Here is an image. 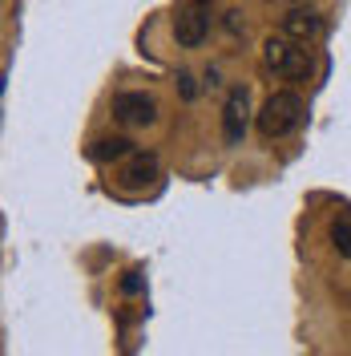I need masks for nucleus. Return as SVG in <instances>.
I'll return each instance as SVG.
<instances>
[{
  "label": "nucleus",
  "mask_w": 351,
  "mask_h": 356,
  "mask_svg": "<svg viewBox=\"0 0 351 356\" xmlns=\"http://www.w3.org/2000/svg\"><path fill=\"white\" fill-rule=\"evenodd\" d=\"M178 86H182V97H194L198 89H194V77L190 73H178Z\"/></svg>",
  "instance_id": "nucleus-11"
},
{
  "label": "nucleus",
  "mask_w": 351,
  "mask_h": 356,
  "mask_svg": "<svg viewBox=\"0 0 351 356\" xmlns=\"http://www.w3.org/2000/svg\"><path fill=\"white\" fill-rule=\"evenodd\" d=\"M246 122H250V89L234 86L226 97V110H222V138L230 146H239L242 134H246Z\"/></svg>",
  "instance_id": "nucleus-4"
},
{
  "label": "nucleus",
  "mask_w": 351,
  "mask_h": 356,
  "mask_svg": "<svg viewBox=\"0 0 351 356\" xmlns=\"http://www.w3.org/2000/svg\"><path fill=\"white\" fill-rule=\"evenodd\" d=\"M113 118L121 126H150L157 118V102L150 93H117L113 97Z\"/></svg>",
  "instance_id": "nucleus-5"
},
{
  "label": "nucleus",
  "mask_w": 351,
  "mask_h": 356,
  "mask_svg": "<svg viewBox=\"0 0 351 356\" xmlns=\"http://www.w3.org/2000/svg\"><path fill=\"white\" fill-rule=\"evenodd\" d=\"M226 29H230L234 37H239L242 29H246V24H242V13H239V8H230V13H226Z\"/></svg>",
  "instance_id": "nucleus-10"
},
{
  "label": "nucleus",
  "mask_w": 351,
  "mask_h": 356,
  "mask_svg": "<svg viewBox=\"0 0 351 356\" xmlns=\"http://www.w3.org/2000/svg\"><path fill=\"white\" fill-rule=\"evenodd\" d=\"M299 122H303V102H299V93L279 89V93H271V97L263 102V113H259V134H263L266 142H275V138L295 134V130H299Z\"/></svg>",
  "instance_id": "nucleus-1"
},
{
  "label": "nucleus",
  "mask_w": 351,
  "mask_h": 356,
  "mask_svg": "<svg viewBox=\"0 0 351 356\" xmlns=\"http://www.w3.org/2000/svg\"><path fill=\"white\" fill-rule=\"evenodd\" d=\"M283 33L307 44L323 33V17H319L315 8H299V4H295V8H286V17H283Z\"/></svg>",
  "instance_id": "nucleus-6"
},
{
  "label": "nucleus",
  "mask_w": 351,
  "mask_h": 356,
  "mask_svg": "<svg viewBox=\"0 0 351 356\" xmlns=\"http://www.w3.org/2000/svg\"><path fill=\"white\" fill-rule=\"evenodd\" d=\"M89 154L97 158V162H113V158H130V154H133V142H130V138H97Z\"/></svg>",
  "instance_id": "nucleus-8"
},
{
  "label": "nucleus",
  "mask_w": 351,
  "mask_h": 356,
  "mask_svg": "<svg viewBox=\"0 0 351 356\" xmlns=\"http://www.w3.org/2000/svg\"><path fill=\"white\" fill-rule=\"evenodd\" d=\"M157 178V158L154 154H130V166L121 170V182L126 186H146Z\"/></svg>",
  "instance_id": "nucleus-7"
},
{
  "label": "nucleus",
  "mask_w": 351,
  "mask_h": 356,
  "mask_svg": "<svg viewBox=\"0 0 351 356\" xmlns=\"http://www.w3.org/2000/svg\"><path fill=\"white\" fill-rule=\"evenodd\" d=\"M331 243L339 247V255H348L351 259V215H343V219L331 222Z\"/></svg>",
  "instance_id": "nucleus-9"
},
{
  "label": "nucleus",
  "mask_w": 351,
  "mask_h": 356,
  "mask_svg": "<svg viewBox=\"0 0 351 356\" xmlns=\"http://www.w3.org/2000/svg\"><path fill=\"white\" fill-rule=\"evenodd\" d=\"M303 41H295V37H266L263 41V65L266 73H275V77H307L311 73V57L307 49H299Z\"/></svg>",
  "instance_id": "nucleus-2"
},
{
  "label": "nucleus",
  "mask_w": 351,
  "mask_h": 356,
  "mask_svg": "<svg viewBox=\"0 0 351 356\" xmlns=\"http://www.w3.org/2000/svg\"><path fill=\"white\" fill-rule=\"evenodd\" d=\"M206 37H210V4L194 0V4H186L174 17V41L182 49H198Z\"/></svg>",
  "instance_id": "nucleus-3"
}]
</instances>
